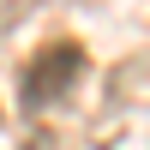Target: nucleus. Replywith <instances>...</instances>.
<instances>
[{"label": "nucleus", "mask_w": 150, "mask_h": 150, "mask_svg": "<svg viewBox=\"0 0 150 150\" xmlns=\"http://www.w3.org/2000/svg\"><path fill=\"white\" fill-rule=\"evenodd\" d=\"M78 78H84V48L78 42H48V48L30 54V66H24V78H18V96H24L30 114H42V108L66 102V96L78 90Z\"/></svg>", "instance_id": "obj_1"}]
</instances>
